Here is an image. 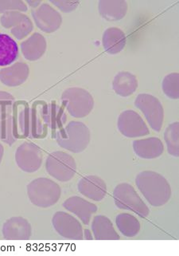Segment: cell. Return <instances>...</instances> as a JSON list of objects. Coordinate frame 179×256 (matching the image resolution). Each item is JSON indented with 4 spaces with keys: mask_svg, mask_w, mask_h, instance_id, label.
<instances>
[{
    "mask_svg": "<svg viewBox=\"0 0 179 256\" xmlns=\"http://www.w3.org/2000/svg\"><path fill=\"white\" fill-rule=\"evenodd\" d=\"M136 184L140 192L153 207H162L171 199L172 188L168 180L153 171H144L137 175Z\"/></svg>",
    "mask_w": 179,
    "mask_h": 256,
    "instance_id": "cell-1",
    "label": "cell"
},
{
    "mask_svg": "<svg viewBox=\"0 0 179 256\" xmlns=\"http://www.w3.org/2000/svg\"><path fill=\"white\" fill-rule=\"evenodd\" d=\"M56 140L61 148L79 154L86 150L91 140L90 130L81 122H70L56 134Z\"/></svg>",
    "mask_w": 179,
    "mask_h": 256,
    "instance_id": "cell-2",
    "label": "cell"
},
{
    "mask_svg": "<svg viewBox=\"0 0 179 256\" xmlns=\"http://www.w3.org/2000/svg\"><path fill=\"white\" fill-rule=\"evenodd\" d=\"M61 194L60 186L49 178H37L27 186L28 197L36 207H52L58 202Z\"/></svg>",
    "mask_w": 179,
    "mask_h": 256,
    "instance_id": "cell-3",
    "label": "cell"
},
{
    "mask_svg": "<svg viewBox=\"0 0 179 256\" xmlns=\"http://www.w3.org/2000/svg\"><path fill=\"white\" fill-rule=\"evenodd\" d=\"M61 102L69 114L76 118H83L92 112L94 99L86 90L71 87L61 94Z\"/></svg>",
    "mask_w": 179,
    "mask_h": 256,
    "instance_id": "cell-4",
    "label": "cell"
},
{
    "mask_svg": "<svg viewBox=\"0 0 179 256\" xmlns=\"http://www.w3.org/2000/svg\"><path fill=\"white\" fill-rule=\"evenodd\" d=\"M113 198L116 207L121 210L133 212L141 218H146L149 215L148 205L129 184L122 183L116 186L113 192Z\"/></svg>",
    "mask_w": 179,
    "mask_h": 256,
    "instance_id": "cell-5",
    "label": "cell"
},
{
    "mask_svg": "<svg viewBox=\"0 0 179 256\" xmlns=\"http://www.w3.org/2000/svg\"><path fill=\"white\" fill-rule=\"evenodd\" d=\"M45 168L49 175L58 182H67L74 176L77 172V163L69 154L56 151L48 156Z\"/></svg>",
    "mask_w": 179,
    "mask_h": 256,
    "instance_id": "cell-6",
    "label": "cell"
},
{
    "mask_svg": "<svg viewBox=\"0 0 179 256\" xmlns=\"http://www.w3.org/2000/svg\"><path fill=\"white\" fill-rule=\"evenodd\" d=\"M135 106L142 111L151 128L160 132L164 120V110L160 100L148 94H140L135 100Z\"/></svg>",
    "mask_w": 179,
    "mask_h": 256,
    "instance_id": "cell-7",
    "label": "cell"
},
{
    "mask_svg": "<svg viewBox=\"0 0 179 256\" xmlns=\"http://www.w3.org/2000/svg\"><path fill=\"white\" fill-rule=\"evenodd\" d=\"M15 160L20 170L28 174H33L41 168L43 154L37 144L24 142L16 150Z\"/></svg>",
    "mask_w": 179,
    "mask_h": 256,
    "instance_id": "cell-8",
    "label": "cell"
},
{
    "mask_svg": "<svg viewBox=\"0 0 179 256\" xmlns=\"http://www.w3.org/2000/svg\"><path fill=\"white\" fill-rule=\"evenodd\" d=\"M14 102V98L11 94L0 91V140L8 146H12L16 142L12 126Z\"/></svg>",
    "mask_w": 179,
    "mask_h": 256,
    "instance_id": "cell-9",
    "label": "cell"
},
{
    "mask_svg": "<svg viewBox=\"0 0 179 256\" xmlns=\"http://www.w3.org/2000/svg\"><path fill=\"white\" fill-rule=\"evenodd\" d=\"M52 224L61 237L73 240H84L82 225L69 213L65 212H56L52 219Z\"/></svg>",
    "mask_w": 179,
    "mask_h": 256,
    "instance_id": "cell-10",
    "label": "cell"
},
{
    "mask_svg": "<svg viewBox=\"0 0 179 256\" xmlns=\"http://www.w3.org/2000/svg\"><path fill=\"white\" fill-rule=\"evenodd\" d=\"M117 126L119 131L126 138H140L150 134L148 126L140 115L134 110L121 112L118 118Z\"/></svg>",
    "mask_w": 179,
    "mask_h": 256,
    "instance_id": "cell-11",
    "label": "cell"
},
{
    "mask_svg": "<svg viewBox=\"0 0 179 256\" xmlns=\"http://www.w3.org/2000/svg\"><path fill=\"white\" fill-rule=\"evenodd\" d=\"M0 21L2 26L10 29L12 34L18 40H23L34 29L30 18L19 12H5Z\"/></svg>",
    "mask_w": 179,
    "mask_h": 256,
    "instance_id": "cell-12",
    "label": "cell"
},
{
    "mask_svg": "<svg viewBox=\"0 0 179 256\" xmlns=\"http://www.w3.org/2000/svg\"><path fill=\"white\" fill-rule=\"evenodd\" d=\"M31 13L37 28L45 33L56 32L62 24L61 14L48 4H41Z\"/></svg>",
    "mask_w": 179,
    "mask_h": 256,
    "instance_id": "cell-13",
    "label": "cell"
},
{
    "mask_svg": "<svg viewBox=\"0 0 179 256\" xmlns=\"http://www.w3.org/2000/svg\"><path fill=\"white\" fill-rule=\"evenodd\" d=\"M13 136L17 139L30 136V107L26 102L18 100L13 106Z\"/></svg>",
    "mask_w": 179,
    "mask_h": 256,
    "instance_id": "cell-14",
    "label": "cell"
},
{
    "mask_svg": "<svg viewBox=\"0 0 179 256\" xmlns=\"http://www.w3.org/2000/svg\"><path fill=\"white\" fill-rule=\"evenodd\" d=\"M31 234V225L22 217H12L2 226V236L7 240H27Z\"/></svg>",
    "mask_w": 179,
    "mask_h": 256,
    "instance_id": "cell-15",
    "label": "cell"
},
{
    "mask_svg": "<svg viewBox=\"0 0 179 256\" xmlns=\"http://www.w3.org/2000/svg\"><path fill=\"white\" fill-rule=\"evenodd\" d=\"M46 104L43 100H37L30 107V138L42 139L47 136L49 127L45 116Z\"/></svg>",
    "mask_w": 179,
    "mask_h": 256,
    "instance_id": "cell-16",
    "label": "cell"
},
{
    "mask_svg": "<svg viewBox=\"0 0 179 256\" xmlns=\"http://www.w3.org/2000/svg\"><path fill=\"white\" fill-rule=\"evenodd\" d=\"M78 191L84 196L94 201H101L107 194L104 180L97 176H86L79 182Z\"/></svg>",
    "mask_w": 179,
    "mask_h": 256,
    "instance_id": "cell-17",
    "label": "cell"
},
{
    "mask_svg": "<svg viewBox=\"0 0 179 256\" xmlns=\"http://www.w3.org/2000/svg\"><path fill=\"white\" fill-rule=\"evenodd\" d=\"M63 207L77 216L85 225L89 224L92 216L97 212L98 209L97 205L77 196L66 200L63 203Z\"/></svg>",
    "mask_w": 179,
    "mask_h": 256,
    "instance_id": "cell-18",
    "label": "cell"
},
{
    "mask_svg": "<svg viewBox=\"0 0 179 256\" xmlns=\"http://www.w3.org/2000/svg\"><path fill=\"white\" fill-rule=\"evenodd\" d=\"M30 68L24 62H16L10 66L0 70V81L6 86H18L27 80Z\"/></svg>",
    "mask_w": 179,
    "mask_h": 256,
    "instance_id": "cell-19",
    "label": "cell"
},
{
    "mask_svg": "<svg viewBox=\"0 0 179 256\" xmlns=\"http://www.w3.org/2000/svg\"><path fill=\"white\" fill-rule=\"evenodd\" d=\"M133 150L143 159H155L164 154V146L158 138H149L133 142Z\"/></svg>",
    "mask_w": 179,
    "mask_h": 256,
    "instance_id": "cell-20",
    "label": "cell"
},
{
    "mask_svg": "<svg viewBox=\"0 0 179 256\" xmlns=\"http://www.w3.org/2000/svg\"><path fill=\"white\" fill-rule=\"evenodd\" d=\"M21 52L26 60L36 61L43 56L47 48L45 37L39 33H34L21 44Z\"/></svg>",
    "mask_w": 179,
    "mask_h": 256,
    "instance_id": "cell-21",
    "label": "cell"
},
{
    "mask_svg": "<svg viewBox=\"0 0 179 256\" xmlns=\"http://www.w3.org/2000/svg\"><path fill=\"white\" fill-rule=\"evenodd\" d=\"M138 88V80L136 75L122 71L115 76L112 82V89L115 93L123 98L131 96Z\"/></svg>",
    "mask_w": 179,
    "mask_h": 256,
    "instance_id": "cell-22",
    "label": "cell"
},
{
    "mask_svg": "<svg viewBox=\"0 0 179 256\" xmlns=\"http://www.w3.org/2000/svg\"><path fill=\"white\" fill-rule=\"evenodd\" d=\"M94 238L97 240H119L120 236L116 232L112 221L105 216H96L92 223Z\"/></svg>",
    "mask_w": 179,
    "mask_h": 256,
    "instance_id": "cell-23",
    "label": "cell"
},
{
    "mask_svg": "<svg viewBox=\"0 0 179 256\" xmlns=\"http://www.w3.org/2000/svg\"><path fill=\"white\" fill-rule=\"evenodd\" d=\"M98 9L102 18L107 21L114 22L122 20L126 16L128 5L126 1L102 0L99 2Z\"/></svg>",
    "mask_w": 179,
    "mask_h": 256,
    "instance_id": "cell-24",
    "label": "cell"
},
{
    "mask_svg": "<svg viewBox=\"0 0 179 256\" xmlns=\"http://www.w3.org/2000/svg\"><path fill=\"white\" fill-rule=\"evenodd\" d=\"M102 42L107 53L116 54L122 52L125 48L127 44L126 36L120 28H108L104 33Z\"/></svg>",
    "mask_w": 179,
    "mask_h": 256,
    "instance_id": "cell-25",
    "label": "cell"
},
{
    "mask_svg": "<svg viewBox=\"0 0 179 256\" xmlns=\"http://www.w3.org/2000/svg\"><path fill=\"white\" fill-rule=\"evenodd\" d=\"M45 116L46 124L51 130L52 136L55 138L57 131L63 128L67 120L66 114L62 107L53 102L45 106Z\"/></svg>",
    "mask_w": 179,
    "mask_h": 256,
    "instance_id": "cell-26",
    "label": "cell"
},
{
    "mask_svg": "<svg viewBox=\"0 0 179 256\" xmlns=\"http://www.w3.org/2000/svg\"><path fill=\"white\" fill-rule=\"evenodd\" d=\"M18 46L11 37L0 34V66L10 65L18 60Z\"/></svg>",
    "mask_w": 179,
    "mask_h": 256,
    "instance_id": "cell-27",
    "label": "cell"
},
{
    "mask_svg": "<svg viewBox=\"0 0 179 256\" xmlns=\"http://www.w3.org/2000/svg\"><path fill=\"white\" fill-rule=\"evenodd\" d=\"M116 224L124 236H136L140 233L141 224L134 216L128 213H120L116 218Z\"/></svg>",
    "mask_w": 179,
    "mask_h": 256,
    "instance_id": "cell-28",
    "label": "cell"
},
{
    "mask_svg": "<svg viewBox=\"0 0 179 256\" xmlns=\"http://www.w3.org/2000/svg\"><path fill=\"white\" fill-rule=\"evenodd\" d=\"M179 122H174L170 124L164 132V140L168 146V151L170 155L179 158Z\"/></svg>",
    "mask_w": 179,
    "mask_h": 256,
    "instance_id": "cell-29",
    "label": "cell"
},
{
    "mask_svg": "<svg viewBox=\"0 0 179 256\" xmlns=\"http://www.w3.org/2000/svg\"><path fill=\"white\" fill-rule=\"evenodd\" d=\"M164 93L171 99L179 98V74L172 73L167 75L163 81Z\"/></svg>",
    "mask_w": 179,
    "mask_h": 256,
    "instance_id": "cell-30",
    "label": "cell"
},
{
    "mask_svg": "<svg viewBox=\"0 0 179 256\" xmlns=\"http://www.w3.org/2000/svg\"><path fill=\"white\" fill-rule=\"evenodd\" d=\"M28 8L22 1H0V13L7 12H27Z\"/></svg>",
    "mask_w": 179,
    "mask_h": 256,
    "instance_id": "cell-31",
    "label": "cell"
},
{
    "mask_svg": "<svg viewBox=\"0 0 179 256\" xmlns=\"http://www.w3.org/2000/svg\"><path fill=\"white\" fill-rule=\"evenodd\" d=\"M50 2L53 5H55L56 6L59 8L61 12H65V13L73 12L80 4L79 1H55V0H52Z\"/></svg>",
    "mask_w": 179,
    "mask_h": 256,
    "instance_id": "cell-32",
    "label": "cell"
},
{
    "mask_svg": "<svg viewBox=\"0 0 179 256\" xmlns=\"http://www.w3.org/2000/svg\"><path fill=\"white\" fill-rule=\"evenodd\" d=\"M93 238V236H92V234H91L89 230H88V229H85V230H84V240H92Z\"/></svg>",
    "mask_w": 179,
    "mask_h": 256,
    "instance_id": "cell-33",
    "label": "cell"
},
{
    "mask_svg": "<svg viewBox=\"0 0 179 256\" xmlns=\"http://www.w3.org/2000/svg\"><path fill=\"white\" fill-rule=\"evenodd\" d=\"M26 2H27V4H29L31 8H34V9L38 8V5L41 4V1H30V0H28Z\"/></svg>",
    "mask_w": 179,
    "mask_h": 256,
    "instance_id": "cell-34",
    "label": "cell"
},
{
    "mask_svg": "<svg viewBox=\"0 0 179 256\" xmlns=\"http://www.w3.org/2000/svg\"><path fill=\"white\" fill-rule=\"evenodd\" d=\"M4 148L2 144H0V164L2 162V156H3Z\"/></svg>",
    "mask_w": 179,
    "mask_h": 256,
    "instance_id": "cell-35",
    "label": "cell"
}]
</instances>
